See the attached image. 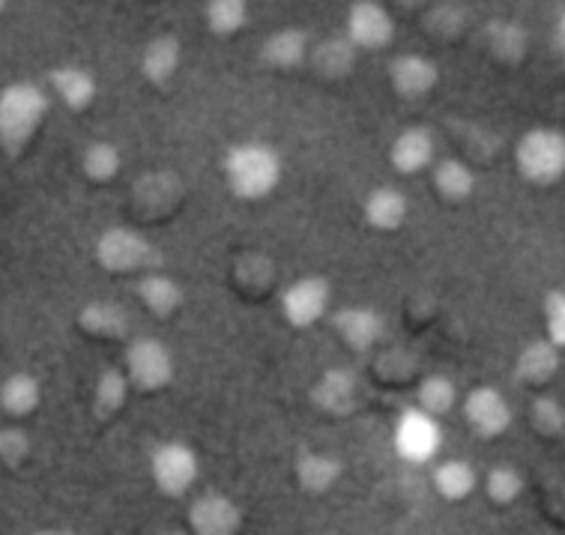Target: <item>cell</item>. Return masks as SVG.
Instances as JSON below:
<instances>
[{
  "mask_svg": "<svg viewBox=\"0 0 565 535\" xmlns=\"http://www.w3.org/2000/svg\"><path fill=\"white\" fill-rule=\"evenodd\" d=\"M341 461L332 454L302 452L297 458V482L309 494H327L341 479Z\"/></svg>",
  "mask_w": 565,
  "mask_h": 535,
  "instance_id": "ffe728a7",
  "label": "cell"
},
{
  "mask_svg": "<svg viewBox=\"0 0 565 535\" xmlns=\"http://www.w3.org/2000/svg\"><path fill=\"white\" fill-rule=\"evenodd\" d=\"M434 185L440 192L443 201H452V204H461L467 197L473 195L476 189V176L470 168L458 162V159H446L437 165L434 171Z\"/></svg>",
  "mask_w": 565,
  "mask_h": 535,
  "instance_id": "83f0119b",
  "label": "cell"
},
{
  "mask_svg": "<svg viewBox=\"0 0 565 535\" xmlns=\"http://www.w3.org/2000/svg\"><path fill=\"white\" fill-rule=\"evenodd\" d=\"M329 297H332V288H329L327 278H297V281L281 293V311H285V318H288L290 327L309 330V327H315V323L327 314Z\"/></svg>",
  "mask_w": 565,
  "mask_h": 535,
  "instance_id": "52a82bcc",
  "label": "cell"
},
{
  "mask_svg": "<svg viewBox=\"0 0 565 535\" xmlns=\"http://www.w3.org/2000/svg\"><path fill=\"white\" fill-rule=\"evenodd\" d=\"M40 383L31 374H12L0 386V407L10 416H31L40 407Z\"/></svg>",
  "mask_w": 565,
  "mask_h": 535,
  "instance_id": "484cf974",
  "label": "cell"
},
{
  "mask_svg": "<svg viewBox=\"0 0 565 535\" xmlns=\"http://www.w3.org/2000/svg\"><path fill=\"white\" fill-rule=\"evenodd\" d=\"M530 422L542 437H559L565 431V407L556 398H535L530 410Z\"/></svg>",
  "mask_w": 565,
  "mask_h": 535,
  "instance_id": "836d02e7",
  "label": "cell"
},
{
  "mask_svg": "<svg viewBox=\"0 0 565 535\" xmlns=\"http://www.w3.org/2000/svg\"><path fill=\"white\" fill-rule=\"evenodd\" d=\"M225 183L243 201L267 197L281 180V159L267 145H237L225 156Z\"/></svg>",
  "mask_w": 565,
  "mask_h": 535,
  "instance_id": "7a4b0ae2",
  "label": "cell"
},
{
  "mask_svg": "<svg viewBox=\"0 0 565 535\" xmlns=\"http://www.w3.org/2000/svg\"><path fill=\"white\" fill-rule=\"evenodd\" d=\"M150 475L159 494L177 496L189 494V488L198 482V458L185 443H162L150 458Z\"/></svg>",
  "mask_w": 565,
  "mask_h": 535,
  "instance_id": "8992f818",
  "label": "cell"
},
{
  "mask_svg": "<svg viewBox=\"0 0 565 535\" xmlns=\"http://www.w3.org/2000/svg\"><path fill=\"white\" fill-rule=\"evenodd\" d=\"M434 159V138L428 129L413 126L392 141L390 162L398 174H419L431 165Z\"/></svg>",
  "mask_w": 565,
  "mask_h": 535,
  "instance_id": "9a60e30c",
  "label": "cell"
},
{
  "mask_svg": "<svg viewBox=\"0 0 565 535\" xmlns=\"http://www.w3.org/2000/svg\"><path fill=\"white\" fill-rule=\"evenodd\" d=\"M484 494H488L491 503L509 505L524 494V479H521V473L514 467H505V463L503 467H493L491 473H488V482H484Z\"/></svg>",
  "mask_w": 565,
  "mask_h": 535,
  "instance_id": "d6a6232c",
  "label": "cell"
},
{
  "mask_svg": "<svg viewBox=\"0 0 565 535\" xmlns=\"http://www.w3.org/2000/svg\"><path fill=\"white\" fill-rule=\"evenodd\" d=\"M559 368V347L551 344V341H533V344H526L521 356H518V377L526 383H535V386H542L556 374Z\"/></svg>",
  "mask_w": 565,
  "mask_h": 535,
  "instance_id": "cb8c5ba5",
  "label": "cell"
},
{
  "mask_svg": "<svg viewBox=\"0 0 565 535\" xmlns=\"http://www.w3.org/2000/svg\"><path fill=\"white\" fill-rule=\"evenodd\" d=\"M416 398H419L422 413H428V416H443V413H449L455 407L458 392H455V383L449 381V377L431 374V377H425V381L419 383Z\"/></svg>",
  "mask_w": 565,
  "mask_h": 535,
  "instance_id": "4dcf8cb0",
  "label": "cell"
},
{
  "mask_svg": "<svg viewBox=\"0 0 565 535\" xmlns=\"http://www.w3.org/2000/svg\"><path fill=\"white\" fill-rule=\"evenodd\" d=\"M434 488L443 500L461 503L476 491V470L467 461H446L434 470Z\"/></svg>",
  "mask_w": 565,
  "mask_h": 535,
  "instance_id": "4316f807",
  "label": "cell"
},
{
  "mask_svg": "<svg viewBox=\"0 0 565 535\" xmlns=\"http://www.w3.org/2000/svg\"><path fill=\"white\" fill-rule=\"evenodd\" d=\"M204 21L210 31L227 40L237 36L248 21L246 0H210L204 7Z\"/></svg>",
  "mask_w": 565,
  "mask_h": 535,
  "instance_id": "f1b7e54d",
  "label": "cell"
},
{
  "mask_svg": "<svg viewBox=\"0 0 565 535\" xmlns=\"http://www.w3.org/2000/svg\"><path fill=\"white\" fill-rule=\"evenodd\" d=\"M0 454H3V461L7 467H21L24 458L31 454V440H28V434L21 431V428H3L0 431Z\"/></svg>",
  "mask_w": 565,
  "mask_h": 535,
  "instance_id": "e575fe53",
  "label": "cell"
},
{
  "mask_svg": "<svg viewBox=\"0 0 565 535\" xmlns=\"http://www.w3.org/2000/svg\"><path fill=\"white\" fill-rule=\"evenodd\" d=\"M78 327L90 335H99V339H126L129 332V318L126 311L117 306V302H103L96 299L90 306H84L82 314H78Z\"/></svg>",
  "mask_w": 565,
  "mask_h": 535,
  "instance_id": "603a6c76",
  "label": "cell"
},
{
  "mask_svg": "<svg viewBox=\"0 0 565 535\" xmlns=\"http://www.w3.org/2000/svg\"><path fill=\"white\" fill-rule=\"evenodd\" d=\"M138 297L156 318H171L183 306V290H180L174 278L164 276V272H147L138 281Z\"/></svg>",
  "mask_w": 565,
  "mask_h": 535,
  "instance_id": "7402d4cb",
  "label": "cell"
},
{
  "mask_svg": "<svg viewBox=\"0 0 565 535\" xmlns=\"http://www.w3.org/2000/svg\"><path fill=\"white\" fill-rule=\"evenodd\" d=\"M306 57H309V36L299 28H281V31L269 33L260 49V61L273 69H294Z\"/></svg>",
  "mask_w": 565,
  "mask_h": 535,
  "instance_id": "2e32d148",
  "label": "cell"
},
{
  "mask_svg": "<svg viewBox=\"0 0 565 535\" xmlns=\"http://www.w3.org/2000/svg\"><path fill=\"white\" fill-rule=\"evenodd\" d=\"M348 40L356 49H386L395 40V21L377 0H356L348 12Z\"/></svg>",
  "mask_w": 565,
  "mask_h": 535,
  "instance_id": "9c48e42d",
  "label": "cell"
},
{
  "mask_svg": "<svg viewBox=\"0 0 565 535\" xmlns=\"http://www.w3.org/2000/svg\"><path fill=\"white\" fill-rule=\"evenodd\" d=\"M126 377L138 392H159L174 381V360L159 339L141 335L126 344Z\"/></svg>",
  "mask_w": 565,
  "mask_h": 535,
  "instance_id": "5b68a950",
  "label": "cell"
},
{
  "mask_svg": "<svg viewBox=\"0 0 565 535\" xmlns=\"http://www.w3.org/2000/svg\"><path fill=\"white\" fill-rule=\"evenodd\" d=\"M488 42H491V52L500 57V61H521L526 52V33L518 28V24H509V21H500V24H491L488 28Z\"/></svg>",
  "mask_w": 565,
  "mask_h": 535,
  "instance_id": "1f68e13d",
  "label": "cell"
},
{
  "mask_svg": "<svg viewBox=\"0 0 565 535\" xmlns=\"http://www.w3.org/2000/svg\"><path fill=\"white\" fill-rule=\"evenodd\" d=\"M437 78H440L437 63L431 57H422V54H398L390 63L392 90L404 99H419L425 93H431Z\"/></svg>",
  "mask_w": 565,
  "mask_h": 535,
  "instance_id": "4fadbf2b",
  "label": "cell"
},
{
  "mask_svg": "<svg viewBox=\"0 0 565 535\" xmlns=\"http://www.w3.org/2000/svg\"><path fill=\"white\" fill-rule=\"evenodd\" d=\"M518 171L535 185H551L565 174V135L556 129H533L521 138L514 153Z\"/></svg>",
  "mask_w": 565,
  "mask_h": 535,
  "instance_id": "277c9868",
  "label": "cell"
},
{
  "mask_svg": "<svg viewBox=\"0 0 565 535\" xmlns=\"http://www.w3.org/2000/svg\"><path fill=\"white\" fill-rule=\"evenodd\" d=\"M547 341L556 347H565V293H547Z\"/></svg>",
  "mask_w": 565,
  "mask_h": 535,
  "instance_id": "d590c367",
  "label": "cell"
},
{
  "mask_svg": "<svg viewBox=\"0 0 565 535\" xmlns=\"http://www.w3.org/2000/svg\"><path fill=\"white\" fill-rule=\"evenodd\" d=\"M120 150L108 141H93L84 147L82 153V171L93 183H111L114 176L120 174Z\"/></svg>",
  "mask_w": 565,
  "mask_h": 535,
  "instance_id": "f546056e",
  "label": "cell"
},
{
  "mask_svg": "<svg viewBox=\"0 0 565 535\" xmlns=\"http://www.w3.org/2000/svg\"><path fill=\"white\" fill-rule=\"evenodd\" d=\"M57 99H61L70 111H87L96 99V78H93L87 69H78V66H63V69H52L49 75Z\"/></svg>",
  "mask_w": 565,
  "mask_h": 535,
  "instance_id": "e0dca14e",
  "label": "cell"
},
{
  "mask_svg": "<svg viewBox=\"0 0 565 535\" xmlns=\"http://www.w3.org/2000/svg\"><path fill=\"white\" fill-rule=\"evenodd\" d=\"M96 260L108 272L126 276V272H159L162 255L159 248L138 234L135 227H108L96 243Z\"/></svg>",
  "mask_w": 565,
  "mask_h": 535,
  "instance_id": "3957f363",
  "label": "cell"
},
{
  "mask_svg": "<svg viewBox=\"0 0 565 535\" xmlns=\"http://www.w3.org/2000/svg\"><path fill=\"white\" fill-rule=\"evenodd\" d=\"M332 323H335V332L341 335V341L356 353L371 351L386 332V323L374 309H344L335 314Z\"/></svg>",
  "mask_w": 565,
  "mask_h": 535,
  "instance_id": "5bb4252c",
  "label": "cell"
},
{
  "mask_svg": "<svg viewBox=\"0 0 565 535\" xmlns=\"http://www.w3.org/2000/svg\"><path fill=\"white\" fill-rule=\"evenodd\" d=\"M356 395H360L356 374L344 365H335L320 374V381L311 389V402L329 416H348L356 407Z\"/></svg>",
  "mask_w": 565,
  "mask_h": 535,
  "instance_id": "7c38bea8",
  "label": "cell"
},
{
  "mask_svg": "<svg viewBox=\"0 0 565 535\" xmlns=\"http://www.w3.org/2000/svg\"><path fill=\"white\" fill-rule=\"evenodd\" d=\"M463 416H467V425L473 428L479 437L484 440H493L500 434L509 431L512 425V407L505 404V398L491 386H479L467 395V404H463Z\"/></svg>",
  "mask_w": 565,
  "mask_h": 535,
  "instance_id": "30bf717a",
  "label": "cell"
},
{
  "mask_svg": "<svg viewBox=\"0 0 565 535\" xmlns=\"http://www.w3.org/2000/svg\"><path fill=\"white\" fill-rule=\"evenodd\" d=\"M52 103L33 82H15L0 93V141L10 156H19L45 120Z\"/></svg>",
  "mask_w": 565,
  "mask_h": 535,
  "instance_id": "6da1fadb",
  "label": "cell"
},
{
  "mask_svg": "<svg viewBox=\"0 0 565 535\" xmlns=\"http://www.w3.org/2000/svg\"><path fill=\"white\" fill-rule=\"evenodd\" d=\"M437 449H440V428L434 416L422 413L419 407L404 410L395 425V452L407 463H428Z\"/></svg>",
  "mask_w": 565,
  "mask_h": 535,
  "instance_id": "ba28073f",
  "label": "cell"
},
{
  "mask_svg": "<svg viewBox=\"0 0 565 535\" xmlns=\"http://www.w3.org/2000/svg\"><path fill=\"white\" fill-rule=\"evenodd\" d=\"M556 45H559V49H565V10H563V15H559V21H556Z\"/></svg>",
  "mask_w": 565,
  "mask_h": 535,
  "instance_id": "74e56055",
  "label": "cell"
},
{
  "mask_svg": "<svg viewBox=\"0 0 565 535\" xmlns=\"http://www.w3.org/2000/svg\"><path fill=\"white\" fill-rule=\"evenodd\" d=\"M428 24L437 36H455L461 31L463 12L458 7H434L431 15H428Z\"/></svg>",
  "mask_w": 565,
  "mask_h": 535,
  "instance_id": "8d00e7d4",
  "label": "cell"
},
{
  "mask_svg": "<svg viewBox=\"0 0 565 535\" xmlns=\"http://www.w3.org/2000/svg\"><path fill=\"white\" fill-rule=\"evenodd\" d=\"M129 389H132V383L126 377V371L105 368L96 381V392H93V413L99 419H111L129 398Z\"/></svg>",
  "mask_w": 565,
  "mask_h": 535,
  "instance_id": "d4e9b609",
  "label": "cell"
},
{
  "mask_svg": "<svg viewBox=\"0 0 565 535\" xmlns=\"http://www.w3.org/2000/svg\"><path fill=\"white\" fill-rule=\"evenodd\" d=\"M189 526L195 535H239L243 512L231 496L204 494L189 509Z\"/></svg>",
  "mask_w": 565,
  "mask_h": 535,
  "instance_id": "8fae6325",
  "label": "cell"
},
{
  "mask_svg": "<svg viewBox=\"0 0 565 535\" xmlns=\"http://www.w3.org/2000/svg\"><path fill=\"white\" fill-rule=\"evenodd\" d=\"M311 63L318 69L320 78L327 82H341L356 69V45L348 36H335V40L320 42L311 52Z\"/></svg>",
  "mask_w": 565,
  "mask_h": 535,
  "instance_id": "44dd1931",
  "label": "cell"
},
{
  "mask_svg": "<svg viewBox=\"0 0 565 535\" xmlns=\"http://www.w3.org/2000/svg\"><path fill=\"white\" fill-rule=\"evenodd\" d=\"M168 535H183V533H168Z\"/></svg>",
  "mask_w": 565,
  "mask_h": 535,
  "instance_id": "ab89813d",
  "label": "cell"
},
{
  "mask_svg": "<svg viewBox=\"0 0 565 535\" xmlns=\"http://www.w3.org/2000/svg\"><path fill=\"white\" fill-rule=\"evenodd\" d=\"M365 222L374 231H398L407 218V195L392 189V185H381L365 197Z\"/></svg>",
  "mask_w": 565,
  "mask_h": 535,
  "instance_id": "ac0fdd59",
  "label": "cell"
},
{
  "mask_svg": "<svg viewBox=\"0 0 565 535\" xmlns=\"http://www.w3.org/2000/svg\"><path fill=\"white\" fill-rule=\"evenodd\" d=\"M33 535H66V533H61V529H40V533H33Z\"/></svg>",
  "mask_w": 565,
  "mask_h": 535,
  "instance_id": "f35d334b",
  "label": "cell"
},
{
  "mask_svg": "<svg viewBox=\"0 0 565 535\" xmlns=\"http://www.w3.org/2000/svg\"><path fill=\"white\" fill-rule=\"evenodd\" d=\"M180 57H183V49H180V40L164 33V36H156V40L147 42L145 57H141V69L150 78V84L162 87L174 78V73L180 69Z\"/></svg>",
  "mask_w": 565,
  "mask_h": 535,
  "instance_id": "d6986e66",
  "label": "cell"
}]
</instances>
